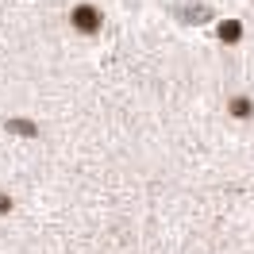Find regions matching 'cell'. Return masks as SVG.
<instances>
[{"mask_svg":"<svg viewBox=\"0 0 254 254\" xmlns=\"http://www.w3.org/2000/svg\"><path fill=\"white\" fill-rule=\"evenodd\" d=\"M73 23H77L81 31H96V27H100V16H96V8H77V12H73Z\"/></svg>","mask_w":254,"mask_h":254,"instance_id":"6da1fadb","label":"cell"},{"mask_svg":"<svg viewBox=\"0 0 254 254\" xmlns=\"http://www.w3.org/2000/svg\"><path fill=\"white\" fill-rule=\"evenodd\" d=\"M220 35H223V39H239V23H223Z\"/></svg>","mask_w":254,"mask_h":254,"instance_id":"7a4b0ae2","label":"cell"}]
</instances>
